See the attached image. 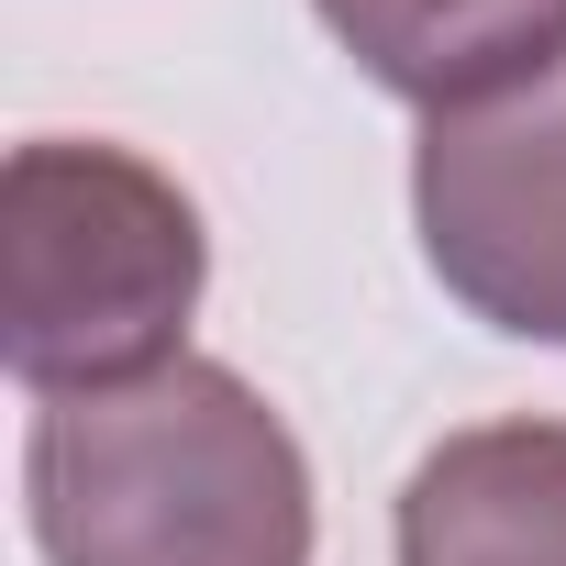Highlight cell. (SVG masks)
<instances>
[{"label": "cell", "instance_id": "obj_1", "mask_svg": "<svg viewBox=\"0 0 566 566\" xmlns=\"http://www.w3.org/2000/svg\"><path fill=\"white\" fill-rule=\"evenodd\" d=\"M45 566H312L301 433L211 356L56 389L23 444Z\"/></svg>", "mask_w": 566, "mask_h": 566}, {"label": "cell", "instance_id": "obj_2", "mask_svg": "<svg viewBox=\"0 0 566 566\" xmlns=\"http://www.w3.org/2000/svg\"><path fill=\"white\" fill-rule=\"evenodd\" d=\"M200 211L167 167L123 145H12L0 167V356L34 400L56 389H112L167 356H189L200 312Z\"/></svg>", "mask_w": 566, "mask_h": 566}, {"label": "cell", "instance_id": "obj_3", "mask_svg": "<svg viewBox=\"0 0 566 566\" xmlns=\"http://www.w3.org/2000/svg\"><path fill=\"white\" fill-rule=\"evenodd\" d=\"M411 211L433 277L500 334L566 345V56L422 123Z\"/></svg>", "mask_w": 566, "mask_h": 566}, {"label": "cell", "instance_id": "obj_4", "mask_svg": "<svg viewBox=\"0 0 566 566\" xmlns=\"http://www.w3.org/2000/svg\"><path fill=\"white\" fill-rule=\"evenodd\" d=\"M400 566H566V422H467L400 489Z\"/></svg>", "mask_w": 566, "mask_h": 566}, {"label": "cell", "instance_id": "obj_5", "mask_svg": "<svg viewBox=\"0 0 566 566\" xmlns=\"http://www.w3.org/2000/svg\"><path fill=\"white\" fill-rule=\"evenodd\" d=\"M312 12L378 90L422 112H467L566 56V0H312Z\"/></svg>", "mask_w": 566, "mask_h": 566}]
</instances>
